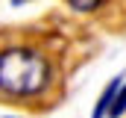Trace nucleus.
Masks as SVG:
<instances>
[{
	"mask_svg": "<svg viewBox=\"0 0 126 118\" xmlns=\"http://www.w3.org/2000/svg\"><path fill=\"white\" fill-rule=\"evenodd\" d=\"M50 62L32 47L0 50V91L9 97H38L50 86Z\"/></svg>",
	"mask_w": 126,
	"mask_h": 118,
	"instance_id": "f257e3e1",
	"label": "nucleus"
},
{
	"mask_svg": "<svg viewBox=\"0 0 126 118\" xmlns=\"http://www.w3.org/2000/svg\"><path fill=\"white\" fill-rule=\"evenodd\" d=\"M123 77H114L109 86L103 88V94H100V100L94 103V112H91V118H103V115H109V109H111V103H114V94H117V88L123 86L120 83Z\"/></svg>",
	"mask_w": 126,
	"mask_h": 118,
	"instance_id": "f03ea898",
	"label": "nucleus"
},
{
	"mask_svg": "<svg viewBox=\"0 0 126 118\" xmlns=\"http://www.w3.org/2000/svg\"><path fill=\"white\" fill-rule=\"evenodd\" d=\"M126 112V86L117 88V94H114V103H111V109H109V118H120Z\"/></svg>",
	"mask_w": 126,
	"mask_h": 118,
	"instance_id": "7ed1b4c3",
	"label": "nucleus"
},
{
	"mask_svg": "<svg viewBox=\"0 0 126 118\" xmlns=\"http://www.w3.org/2000/svg\"><path fill=\"white\" fill-rule=\"evenodd\" d=\"M67 3H70V9H76V12H94L103 0H67Z\"/></svg>",
	"mask_w": 126,
	"mask_h": 118,
	"instance_id": "20e7f679",
	"label": "nucleus"
},
{
	"mask_svg": "<svg viewBox=\"0 0 126 118\" xmlns=\"http://www.w3.org/2000/svg\"><path fill=\"white\" fill-rule=\"evenodd\" d=\"M15 3H24V0H15Z\"/></svg>",
	"mask_w": 126,
	"mask_h": 118,
	"instance_id": "39448f33",
	"label": "nucleus"
}]
</instances>
